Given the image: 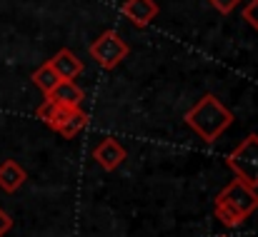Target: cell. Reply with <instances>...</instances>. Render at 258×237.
I'll return each instance as SVG.
<instances>
[{
	"label": "cell",
	"mask_w": 258,
	"mask_h": 237,
	"mask_svg": "<svg viewBox=\"0 0 258 237\" xmlns=\"http://www.w3.org/2000/svg\"><path fill=\"white\" fill-rule=\"evenodd\" d=\"M161 8L156 0H125L120 5V15L133 25V28H148L158 18Z\"/></svg>",
	"instance_id": "5b68a950"
},
{
	"label": "cell",
	"mask_w": 258,
	"mask_h": 237,
	"mask_svg": "<svg viewBox=\"0 0 258 237\" xmlns=\"http://www.w3.org/2000/svg\"><path fill=\"white\" fill-rule=\"evenodd\" d=\"M45 97H48V100H53V102H58V105L76 107V105H81V102H83L86 92L76 85V80H60V82L50 90V95H45Z\"/></svg>",
	"instance_id": "9c48e42d"
},
{
	"label": "cell",
	"mask_w": 258,
	"mask_h": 237,
	"mask_svg": "<svg viewBox=\"0 0 258 237\" xmlns=\"http://www.w3.org/2000/svg\"><path fill=\"white\" fill-rule=\"evenodd\" d=\"M208 3H211V5H213V8L221 13V15H231V13H233L238 5H241V0H208Z\"/></svg>",
	"instance_id": "4fadbf2b"
},
{
	"label": "cell",
	"mask_w": 258,
	"mask_h": 237,
	"mask_svg": "<svg viewBox=\"0 0 258 237\" xmlns=\"http://www.w3.org/2000/svg\"><path fill=\"white\" fill-rule=\"evenodd\" d=\"M48 63L53 65V70L58 73L60 80H76L83 73V60L73 50H68V48H60Z\"/></svg>",
	"instance_id": "52a82bcc"
},
{
	"label": "cell",
	"mask_w": 258,
	"mask_h": 237,
	"mask_svg": "<svg viewBox=\"0 0 258 237\" xmlns=\"http://www.w3.org/2000/svg\"><path fill=\"white\" fill-rule=\"evenodd\" d=\"M25 180H28V172L23 170L20 162H15V160H3L0 162V190L3 192H8V195L18 192L25 185Z\"/></svg>",
	"instance_id": "ba28073f"
},
{
	"label": "cell",
	"mask_w": 258,
	"mask_h": 237,
	"mask_svg": "<svg viewBox=\"0 0 258 237\" xmlns=\"http://www.w3.org/2000/svg\"><path fill=\"white\" fill-rule=\"evenodd\" d=\"M241 15H243V20L258 33V0H248V3L243 5V13H241Z\"/></svg>",
	"instance_id": "7c38bea8"
},
{
	"label": "cell",
	"mask_w": 258,
	"mask_h": 237,
	"mask_svg": "<svg viewBox=\"0 0 258 237\" xmlns=\"http://www.w3.org/2000/svg\"><path fill=\"white\" fill-rule=\"evenodd\" d=\"M30 80H33V82L40 87V92H43V95H50V90H53V87L60 82L58 73L53 70V65H50V63H43V65H40V68H38V70L30 75Z\"/></svg>",
	"instance_id": "8fae6325"
},
{
	"label": "cell",
	"mask_w": 258,
	"mask_h": 237,
	"mask_svg": "<svg viewBox=\"0 0 258 237\" xmlns=\"http://www.w3.org/2000/svg\"><path fill=\"white\" fill-rule=\"evenodd\" d=\"M185 125L208 145H213L231 125H233V112L216 97V95H203L188 112H185Z\"/></svg>",
	"instance_id": "6da1fadb"
},
{
	"label": "cell",
	"mask_w": 258,
	"mask_h": 237,
	"mask_svg": "<svg viewBox=\"0 0 258 237\" xmlns=\"http://www.w3.org/2000/svg\"><path fill=\"white\" fill-rule=\"evenodd\" d=\"M218 237H228V235H218Z\"/></svg>",
	"instance_id": "9a60e30c"
},
{
	"label": "cell",
	"mask_w": 258,
	"mask_h": 237,
	"mask_svg": "<svg viewBox=\"0 0 258 237\" xmlns=\"http://www.w3.org/2000/svg\"><path fill=\"white\" fill-rule=\"evenodd\" d=\"M258 210V190L246 185L243 180H231L218 195H216V220H221L226 227H238L243 225L253 212Z\"/></svg>",
	"instance_id": "7a4b0ae2"
},
{
	"label": "cell",
	"mask_w": 258,
	"mask_h": 237,
	"mask_svg": "<svg viewBox=\"0 0 258 237\" xmlns=\"http://www.w3.org/2000/svg\"><path fill=\"white\" fill-rule=\"evenodd\" d=\"M88 50H90L93 60H95L100 68H105V70L118 68V65L128 58V53H131L128 43H125L115 30H105V33H100V35L90 43Z\"/></svg>",
	"instance_id": "277c9868"
},
{
	"label": "cell",
	"mask_w": 258,
	"mask_h": 237,
	"mask_svg": "<svg viewBox=\"0 0 258 237\" xmlns=\"http://www.w3.org/2000/svg\"><path fill=\"white\" fill-rule=\"evenodd\" d=\"M86 125H88V112L78 105V107H71L68 110V115H66V120L60 123V128L55 130V133H60L63 138H76L78 133H83L86 130Z\"/></svg>",
	"instance_id": "30bf717a"
},
{
	"label": "cell",
	"mask_w": 258,
	"mask_h": 237,
	"mask_svg": "<svg viewBox=\"0 0 258 237\" xmlns=\"http://www.w3.org/2000/svg\"><path fill=\"white\" fill-rule=\"evenodd\" d=\"M226 165L233 170L238 180L258 190V135H248L226 160Z\"/></svg>",
	"instance_id": "3957f363"
},
{
	"label": "cell",
	"mask_w": 258,
	"mask_h": 237,
	"mask_svg": "<svg viewBox=\"0 0 258 237\" xmlns=\"http://www.w3.org/2000/svg\"><path fill=\"white\" fill-rule=\"evenodd\" d=\"M10 227H13V217H10V215L0 207V237L8 235V232H10Z\"/></svg>",
	"instance_id": "5bb4252c"
},
{
	"label": "cell",
	"mask_w": 258,
	"mask_h": 237,
	"mask_svg": "<svg viewBox=\"0 0 258 237\" xmlns=\"http://www.w3.org/2000/svg\"><path fill=\"white\" fill-rule=\"evenodd\" d=\"M93 160H95L105 172H113V170H118V167L123 165V160H125V148H123L118 140L105 138V140H100V143L95 145Z\"/></svg>",
	"instance_id": "8992f818"
}]
</instances>
